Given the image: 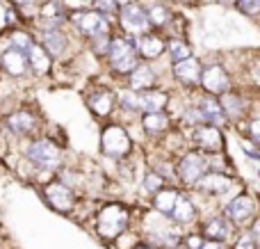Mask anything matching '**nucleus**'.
I'll list each match as a JSON object with an SVG mask.
<instances>
[{
    "instance_id": "obj_21",
    "label": "nucleus",
    "mask_w": 260,
    "mask_h": 249,
    "mask_svg": "<svg viewBox=\"0 0 260 249\" xmlns=\"http://www.w3.org/2000/svg\"><path fill=\"white\" fill-rule=\"evenodd\" d=\"M219 103H221V112H224L226 121H233L240 123L247 119V103H244V96L238 94V91H226V94L219 96Z\"/></svg>"
},
{
    "instance_id": "obj_42",
    "label": "nucleus",
    "mask_w": 260,
    "mask_h": 249,
    "mask_svg": "<svg viewBox=\"0 0 260 249\" xmlns=\"http://www.w3.org/2000/svg\"><path fill=\"white\" fill-rule=\"evenodd\" d=\"M219 3H221V5H233L235 0H219Z\"/></svg>"
},
{
    "instance_id": "obj_25",
    "label": "nucleus",
    "mask_w": 260,
    "mask_h": 249,
    "mask_svg": "<svg viewBox=\"0 0 260 249\" xmlns=\"http://www.w3.org/2000/svg\"><path fill=\"white\" fill-rule=\"evenodd\" d=\"M233 233V224L226 220V215H215L208 217L203 222V238L206 240H217V242H226Z\"/></svg>"
},
{
    "instance_id": "obj_27",
    "label": "nucleus",
    "mask_w": 260,
    "mask_h": 249,
    "mask_svg": "<svg viewBox=\"0 0 260 249\" xmlns=\"http://www.w3.org/2000/svg\"><path fill=\"white\" fill-rule=\"evenodd\" d=\"M146 18H148V25L151 27H155V30H165V27L171 25L174 14H171V9L167 7L165 3H151L146 7Z\"/></svg>"
},
{
    "instance_id": "obj_15",
    "label": "nucleus",
    "mask_w": 260,
    "mask_h": 249,
    "mask_svg": "<svg viewBox=\"0 0 260 249\" xmlns=\"http://www.w3.org/2000/svg\"><path fill=\"white\" fill-rule=\"evenodd\" d=\"M171 76L185 89H199V78H201V62L197 57H187L171 64Z\"/></svg>"
},
{
    "instance_id": "obj_33",
    "label": "nucleus",
    "mask_w": 260,
    "mask_h": 249,
    "mask_svg": "<svg viewBox=\"0 0 260 249\" xmlns=\"http://www.w3.org/2000/svg\"><path fill=\"white\" fill-rule=\"evenodd\" d=\"M89 5H91V9H94V12L103 14L105 18H112L114 14L119 12V7H117V3H114V0H89Z\"/></svg>"
},
{
    "instance_id": "obj_5",
    "label": "nucleus",
    "mask_w": 260,
    "mask_h": 249,
    "mask_svg": "<svg viewBox=\"0 0 260 249\" xmlns=\"http://www.w3.org/2000/svg\"><path fill=\"white\" fill-rule=\"evenodd\" d=\"M133 135L123 123H108L101 133V151H103L108 158L114 160H121L130 155L133 151Z\"/></svg>"
},
{
    "instance_id": "obj_32",
    "label": "nucleus",
    "mask_w": 260,
    "mask_h": 249,
    "mask_svg": "<svg viewBox=\"0 0 260 249\" xmlns=\"http://www.w3.org/2000/svg\"><path fill=\"white\" fill-rule=\"evenodd\" d=\"M165 185H167V181L157 172H153V169H148L142 178V188H144V192H148V195H155V192L162 190Z\"/></svg>"
},
{
    "instance_id": "obj_39",
    "label": "nucleus",
    "mask_w": 260,
    "mask_h": 249,
    "mask_svg": "<svg viewBox=\"0 0 260 249\" xmlns=\"http://www.w3.org/2000/svg\"><path fill=\"white\" fill-rule=\"evenodd\" d=\"M203 242V236H189L187 238V249H199Z\"/></svg>"
},
{
    "instance_id": "obj_13",
    "label": "nucleus",
    "mask_w": 260,
    "mask_h": 249,
    "mask_svg": "<svg viewBox=\"0 0 260 249\" xmlns=\"http://www.w3.org/2000/svg\"><path fill=\"white\" fill-rule=\"evenodd\" d=\"M3 128L16 137H30L37 133V117L27 108H18L3 117Z\"/></svg>"
},
{
    "instance_id": "obj_26",
    "label": "nucleus",
    "mask_w": 260,
    "mask_h": 249,
    "mask_svg": "<svg viewBox=\"0 0 260 249\" xmlns=\"http://www.w3.org/2000/svg\"><path fill=\"white\" fill-rule=\"evenodd\" d=\"M167 217H169L174 224H192L194 217H197V206H194L192 197L180 192L176 204H174V208H171V213L167 215Z\"/></svg>"
},
{
    "instance_id": "obj_44",
    "label": "nucleus",
    "mask_w": 260,
    "mask_h": 249,
    "mask_svg": "<svg viewBox=\"0 0 260 249\" xmlns=\"http://www.w3.org/2000/svg\"><path fill=\"white\" fill-rule=\"evenodd\" d=\"M39 3H41V0H39Z\"/></svg>"
},
{
    "instance_id": "obj_14",
    "label": "nucleus",
    "mask_w": 260,
    "mask_h": 249,
    "mask_svg": "<svg viewBox=\"0 0 260 249\" xmlns=\"http://www.w3.org/2000/svg\"><path fill=\"white\" fill-rule=\"evenodd\" d=\"M44 197L50 204V208H55L57 213H71L76 206V195L69 185H64L62 181H50L44 185Z\"/></svg>"
},
{
    "instance_id": "obj_34",
    "label": "nucleus",
    "mask_w": 260,
    "mask_h": 249,
    "mask_svg": "<svg viewBox=\"0 0 260 249\" xmlns=\"http://www.w3.org/2000/svg\"><path fill=\"white\" fill-rule=\"evenodd\" d=\"M110 37L112 35H96L89 39V48L94 55H108V46H110Z\"/></svg>"
},
{
    "instance_id": "obj_41",
    "label": "nucleus",
    "mask_w": 260,
    "mask_h": 249,
    "mask_svg": "<svg viewBox=\"0 0 260 249\" xmlns=\"http://www.w3.org/2000/svg\"><path fill=\"white\" fill-rule=\"evenodd\" d=\"M135 249H157V247H151V245H142V247H135Z\"/></svg>"
},
{
    "instance_id": "obj_3",
    "label": "nucleus",
    "mask_w": 260,
    "mask_h": 249,
    "mask_svg": "<svg viewBox=\"0 0 260 249\" xmlns=\"http://www.w3.org/2000/svg\"><path fill=\"white\" fill-rule=\"evenodd\" d=\"M69 25L80 32L85 39H91L96 35H112V18H105L91 7L69 9Z\"/></svg>"
},
{
    "instance_id": "obj_36",
    "label": "nucleus",
    "mask_w": 260,
    "mask_h": 249,
    "mask_svg": "<svg viewBox=\"0 0 260 249\" xmlns=\"http://www.w3.org/2000/svg\"><path fill=\"white\" fill-rule=\"evenodd\" d=\"M233 5L249 18H256L260 14V0H235Z\"/></svg>"
},
{
    "instance_id": "obj_10",
    "label": "nucleus",
    "mask_w": 260,
    "mask_h": 249,
    "mask_svg": "<svg viewBox=\"0 0 260 249\" xmlns=\"http://www.w3.org/2000/svg\"><path fill=\"white\" fill-rule=\"evenodd\" d=\"M256 208H258L256 197L249 195V192H240V195H235L233 199L226 204L224 215L233 227H244V224H249L256 217Z\"/></svg>"
},
{
    "instance_id": "obj_29",
    "label": "nucleus",
    "mask_w": 260,
    "mask_h": 249,
    "mask_svg": "<svg viewBox=\"0 0 260 249\" xmlns=\"http://www.w3.org/2000/svg\"><path fill=\"white\" fill-rule=\"evenodd\" d=\"M203 123H206V119H203L201 110L197 108V103H185L183 112H180V126L185 131H194V128L203 126Z\"/></svg>"
},
{
    "instance_id": "obj_24",
    "label": "nucleus",
    "mask_w": 260,
    "mask_h": 249,
    "mask_svg": "<svg viewBox=\"0 0 260 249\" xmlns=\"http://www.w3.org/2000/svg\"><path fill=\"white\" fill-rule=\"evenodd\" d=\"M139 123L148 137H160L171 131V114H167L165 110L162 112H144Z\"/></svg>"
},
{
    "instance_id": "obj_20",
    "label": "nucleus",
    "mask_w": 260,
    "mask_h": 249,
    "mask_svg": "<svg viewBox=\"0 0 260 249\" xmlns=\"http://www.w3.org/2000/svg\"><path fill=\"white\" fill-rule=\"evenodd\" d=\"M171 94L160 87H151V89L137 91V103H139V114L144 112H162L169 105Z\"/></svg>"
},
{
    "instance_id": "obj_2",
    "label": "nucleus",
    "mask_w": 260,
    "mask_h": 249,
    "mask_svg": "<svg viewBox=\"0 0 260 249\" xmlns=\"http://www.w3.org/2000/svg\"><path fill=\"white\" fill-rule=\"evenodd\" d=\"M108 64L114 73L119 76H128L142 59H139L137 50H135V39L128 35H117L110 37V46H108Z\"/></svg>"
},
{
    "instance_id": "obj_12",
    "label": "nucleus",
    "mask_w": 260,
    "mask_h": 249,
    "mask_svg": "<svg viewBox=\"0 0 260 249\" xmlns=\"http://www.w3.org/2000/svg\"><path fill=\"white\" fill-rule=\"evenodd\" d=\"M192 133V142L197 144V149L201 151V153L210 155V153H221L224 151V131H221V126H215V123H203V126L194 128Z\"/></svg>"
},
{
    "instance_id": "obj_30",
    "label": "nucleus",
    "mask_w": 260,
    "mask_h": 249,
    "mask_svg": "<svg viewBox=\"0 0 260 249\" xmlns=\"http://www.w3.org/2000/svg\"><path fill=\"white\" fill-rule=\"evenodd\" d=\"M165 55H169V62H180V59L192 57V46L185 39H169L165 46Z\"/></svg>"
},
{
    "instance_id": "obj_37",
    "label": "nucleus",
    "mask_w": 260,
    "mask_h": 249,
    "mask_svg": "<svg viewBox=\"0 0 260 249\" xmlns=\"http://www.w3.org/2000/svg\"><path fill=\"white\" fill-rule=\"evenodd\" d=\"M235 249H256V240H253V238L247 233V236H242V238L238 240Z\"/></svg>"
},
{
    "instance_id": "obj_17",
    "label": "nucleus",
    "mask_w": 260,
    "mask_h": 249,
    "mask_svg": "<svg viewBox=\"0 0 260 249\" xmlns=\"http://www.w3.org/2000/svg\"><path fill=\"white\" fill-rule=\"evenodd\" d=\"M87 105L89 110L101 119H108L110 114L117 110V91L110 87H96L89 96H87Z\"/></svg>"
},
{
    "instance_id": "obj_28",
    "label": "nucleus",
    "mask_w": 260,
    "mask_h": 249,
    "mask_svg": "<svg viewBox=\"0 0 260 249\" xmlns=\"http://www.w3.org/2000/svg\"><path fill=\"white\" fill-rule=\"evenodd\" d=\"M178 195L180 192L176 190V188H162V190H157L155 195H153V208L157 210V213H162V215H169L171 213V208H174V204H176V199H178Z\"/></svg>"
},
{
    "instance_id": "obj_11",
    "label": "nucleus",
    "mask_w": 260,
    "mask_h": 249,
    "mask_svg": "<svg viewBox=\"0 0 260 249\" xmlns=\"http://www.w3.org/2000/svg\"><path fill=\"white\" fill-rule=\"evenodd\" d=\"M37 44L46 50L53 59H64L71 48V39L67 35V27H39Z\"/></svg>"
},
{
    "instance_id": "obj_38",
    "label": "nucleus",
    "mask_w": 260,
    "mask_h": 249,
    "mask_svg": "<svg viewBox=\"0 0 260 249\" xmlns=\"http://www.w3.org/2000/svg\"><path fill=\"white\" fill-rule=\"evenodd\" d=\"M226 242H217V240H206L203 238V242H201V247L199 249H224Z\"/></svg>"
},
{
    "instance_id": "obj_4",
    "label": "nucleus",
    "mask_w": 260,
    "mask_h": 249,
    "mask_svg": "<svg viewBox=\"0 0 260 249\" xmlns=\"http://www.w3.org/2000/svg\"><path fill=\"white\" fill-rule=\"evenodd\" d=\"M130 213L123 204H108L99 210L96 215V233L105 240H112V238H119L123 233V229L128 227Z\"/></svg>"
},
{
    "instance_id": "obj_40",
    "label": "nucleus",
    "mask_w": 260,
    "mask_h": 249,
    "mask_svg": "<svg viewBox=\"0 0 260 249\" xmlns=\"http://www.w3.org/2000/svg\"><path fill=\"white\" fill-rule=\"evenodd\" d=\"M114 3H117V7H123V5H128L130 0H114Z\"/></svg>"
},
{
    "instance_id": "obj_31",
    "label": "nucleus",
    "mask_w": 260,
    "mask_h": 249,
    "mask_svg": "<svg viewBox=\"0 0 260 249\" xmlns=\"http://www.w3.org/2000/svg\"><path fill=\"white\" fill-rule=\"evenodd\" d=\"M32 44H35V39H32L30 32H25V30H12V32H9L7 44H5V46H9V48H16V50H21V53H25V50L30 48Z\"/></svg>"
},
{
    "instance_id": "obj_19",
    "label": "nucleus",
    "mask_w": 260,
    "mask_h": 249,
    "mask_svg": "<svg viewBox=\"0 0 260 249\" xmlns=\"http://www.w3.org/2000/svg\"><path fill=\"white\" fill-rule=\"evenodd\" d=\"M126 89L133 91H144L151 89V87H157V71L151 62H139L137 67L126 76Z\"/></svg>"
},
{
    "instance_id": "obj_23",
    "label": "nucleus",
    "mask_w": 260,
    "mask_h": 249,
    "mask_svg": "<svg viewBox=\"0 0 260 249\" xmlns=\"http://www.w3.org/2000/svg\"><path fill=\"white\" fill-rule=\"evenodd\" d=\"M25 59H27V71L35 73L37 78L48 76L50 69H53V57H50L37 41L25 50Z\"/></svg>"
},
{
    "instance_id": "obj_43",
    "label": "nucleus",
    "mask_w": 260,
    "mask_h": 249,
    "mask_svg": "<svg viewBox=\"0 0 260 249\" xmlns=\"http://www.w3.org/2000/svg\"><path fill=\"white\" fill-rule=\"evenodd\" d=\"M80 3H85V5H89V0H80Z\"/></svg>"
},
{
    "instance_id": "obj_18",
    "label": "nucleus",
    "mask_w": 260,
    "mask_h": 249,
    "mask_svg": "<svg viewBox=\"0 0 260 249\" xmlns=\"http://www.w3.org/2000/svg\"><path fill=\"white\" fill-rule=\"evenodd\" d=\"M0 69L5 71V76L12 78V80H18V78H25L27 73V59H25V53L16 48H9L5 46L0 50Z\"/></svg>"
},
{
    "instance_id": "obj_16",
    "label": "nucleus",
    "mask_w": 260,
    "mask_h": 249,
    "mask_svg": "<svg viewBox=\"0 0 260 249\" xmlns=\"http://www.w3.org/2000/svg\"><path fill=\"white\" fill-rule=\"evenodd\" d=\"M135 39V50H137L139 59L142 62H157V59L165 55V46L167 41L157 35H151V32H144L139 37H133Z\"/></svg>"
},
{
    "instance_id": "obj_7",
    "label": "nucleus",
    "mask_w": 260,
    "mask_h": 249,
    "mask_svg": "<svg viewBox=\"0 0 260 249\" xmlns=\"http://www.w3.org/2000/svg\"><path fill=\"white\" fill-rule=\"evenodd\" d=\"M199 89L210 96H221V94H226V91H231L233 89L231 71L219 62H210V64H206V67H201Z\"/></svg>"
},
{
    "instance_id": "obj_1",
    "label": "nucleus",
    "mask_w": 260,
    "mask_h": 249,
    "mask_svg": "<svg viewBox=\"0 0 260 249\" xmlns=\"http://www.w3.org/2000/svg\"><path fill=\"white\" fill-rule=\"evenodd\" d=\"M62 149L50 137H37L25 146V163L35 167L37 174H53L62 167Z\"/></svg>"
},
{
    "instance_id": "obj_22",
    "label": "nucleus",
    "mask_w": 260,
    "mask_h": 249,
    "mask_svg": "<svg viewBox=\"0 0 260 249\" xmlns=\"http://www.w3.org/2000/svg\"><path fill=\"white\" fill-rule=\"evenodd\" d=\"M194 103H197V108L201 110L206 123H215V126H224V123H226L224 112H221L219 96H210V94H203V91H199Z\"/></svg>"
},
{
    "instance_id": "obj_35",
    "label": "nucleus",
    "mask_w": 260,
    "mask_h": 249,
    "mask_svg": "<svg viewBox=\"0 0 260 249\" xmlns=\"http://www.w3.org/2000/svg\"><path fill=\"white\" fill-rule=\"evenodd\" d=\"M240 149H242V153L247 155V158L251 160L253 165H258V160H260V144L251 142L249 137H242V142H240Z\"/></svg>"
},
{
    "instance_id": "obj_8",
    "label": "nucleus",
    "mask_w": 260,
    "mask_h": 249,
    "mask_svg": "<svg viewBox=\"0 0 260 249\" xmlns=\"http://www.w3.org/2000/svg\"><path fill=\"white\" fill-rule=\"evenodd\" d=\"M117 18H119L121 30L128 37H139L144 32H151V25H148V18H146V7L142 3H133L130 0L128 5L119 7Z\"/></svg>"
},
{
    "instance_id": "obj_9",
    "label": "nucleus",
    "mask_w": 260,
    "mask_h": 249,
    "mask_svg": "<svg viewBox=\"0 0 260 249\" xmlns=\"http://www.w3.org/2000/svg\"><path fill=\"white\" fill-rule=\"evenodd\" d=\"M235 188V178L231 174L224 172H206L197 183H194L192 190L201 192L206 199H221L226 197L231 190Z\"/></svg>"
},
{
    "instance_id": "obj_6",
    "label": "nucleus",
    "mask_w": 260,
    "mask_h": 249,
    "mask_svg": "<svg viewBox=\"0 0 260 249\" xmlns=\"http://www.w3.org/2000/svg\"><path fill=\"white\" fill-rule=\"evenodd\" d=\"M176 167V181H180L185 188H194V183L208 172L206 153H201L199 149H187L180 153Z\"/></svg>"
}]
</instances>
